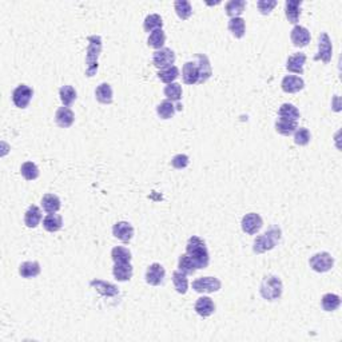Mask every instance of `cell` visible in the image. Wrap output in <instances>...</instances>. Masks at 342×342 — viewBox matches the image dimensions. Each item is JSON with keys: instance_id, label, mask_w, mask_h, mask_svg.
<instances>
[{"instance_id": "1f68e13d", "label": "cell", "mask_w": 342, "mask_h": 342, "mask_svg": "<svg viewBox=\"0 0 342 342\" xmlns=\"http://www.w3.org/2000/svg\"><path fill=\"white\" fill-rule=\"evenodd\" d=\"M59 97H60V101H62L63 106L70 107V106L76 101L78 94H76V90H75L72 86L67 84L60 87V90H59Z\"/></svg>"}, {"instance_id": "5b68a950", "label": "cell", "mask_w": 342, "mask_h": 342, "mask_svg": "<svg viewBox=\"0 0 342 342\" xmlns=\"http://www.w3.org/2000/svg\"><path fill=\"white\" fill-rule=\"evenodd\" d=\"M309 265L310 268L317 273H326L333 269L334 266V260L331 254L322 251V253H317L314 255L310 256L309 260Z\"/></svg>"}, {"instance_id": "bcb514c9", "label": "cell", "mask_w": 342, "mask_h": 342, "mask_svg": "<svg viewBox=\"0 0 342 342\" xmlns=\"http://www.w3.org/2000/svg\"><path fill=\"white\" fill-rule=\"evenodd\" d=\"M277 4L278 3H277L276 0H260L256 3V7H258V10H260L262 15H269V14H272V11L274 10Z\"/></svg>"}, {"instance_id": "f35d334b", "label": "cell", "mask_w": 342, "mask_h": 342, "mask_svg": "<svg viewBox=\"0 0 342 342\" xmlns=\"http://www.w3.org/2000/svg\"><path fill=\"white\" fill-rule=\"evenodd\" d=\"M164 97L167 98V101H171L173 103H179L181 98H182V86L179 83H170L164 87L163 90Z\"/></svg>"}, {"instance_id": "cb8c5ba5", "label": "cell", "mask_w": 342, "mask_h": 342, "mask_svg": "<svg viewBox=\"0 0 342 342\" xmlns=\"http://www.w3.org/2000/svg\"><path fill=\"white\" fill-rule=\"evenodd\" d=\"M95 98L102 105H111L113 103V89L109 83H101L95 90Z\"/></svg>"}, {"instance_id": "7a4b0ae2", "label": "cell", "mask_w": 342, "mask_h": 342, "mask_svg": "<svg viewBox=\"0 0 342 342\" xmlns=\"http://www.w3.org/2000/svg\"><path fill=\"white\" fill-rule=\"evenodd\" d=\"M281 238H282V230L278 226H273L268 231H265L262 235H258L254 239L253 251L255 254H264L266 251H270L280 243Z\"/></svg>"}, {"instance_id": "4dcf8cb0", "label": "cell", "mask_w": 342, "mask_h": 342, "mask_svg": "<svg viewBox=\"0 0 342 342\" xmlns=\"http://www.w3.org/2000/svg\"><path fill=\"white\" fill-rule=\"evenodd\" d=\"M175 111H177L175 105L171 101H167V99L160 102L159 105L156 106V114H158V117L160 119H164V121H167V119H171V118L174 117Z\"/></svg>"}, {"instance_id": "ee69618b", "label": "cell", "mask_w": 342, "mask_h": 342, "mask_svg": "<svg viewBox=\"0 0 342 342\" xmlns=\"http://www.w3.org/2000/svg\"><path fill=\"white\" fill-rule=\"evenodd\" d=\"M311 134L306 127L297 128L296 132H294V143L297 146H306V144H309Z\"/></svg>"}, {"instance_id": "60d3db41", "label": "cell", "mask_w": 342, "mask_h": 342, "mask_svg": "<svg viewBox=\"0 0 342 342\" xmlns=\"http://www.w3.org/2000/svg\"><path fill=\"white\" fill-rule=\"evenodd\" d=\"M164 43H166V34L163 30H156V31L151 32L147 39L148 47H151L155 51L163 48Z\"/></svg>"}, {"instance_id": "44dd1931", "label": "cell", "mask_w": 342, "mask_h": 342, "mask_svg": "<svg viewBox=\"0 0 342 342\" xmlns=\"http://www.w3.org/2000/svg\"><path fill=\"white\" fill-rule=\"evenodd\" d=\"M132 273H134V269L131 266V262H127V264H114L113 274L115 277V280H118L119 282H126V281L131 280Z\"/></svg>"}, {"instance_id": "e575fe53", "label": "cell", "mask_w": 342, "mask_h": 342, "mask_svg": "<svg viewBox=\"0 0 342 342\" xmlns=\"http://www.w3.org/2000/svg\"><path fill=\"white\" fill-rule=\"evenodd\" d=\"M173 284H174L175 290L179 294H186L187 290H189V280H187V276L185 273L179 272V270L173 273Z\"/></svg>"}, {"instance_id": "8fae6325", "label": "cell", "mask_w": 342, "mask_h": 342, "mask_svg": "<svg viewBox=\"0 0 342 342\" xmlns=\"http://www.w3.org/2000/svg\"><path fill=\"white\" fill-rule=\"evenodd\" d=\"M164 277H166V270L160 264L150 265L146 270V282L151 286H159L163 284Z\"/></svg>"}, {"instance_id": "52a82bcc", "label": "cell", "mask_w": 342, "mask_h": 342, "mask_svg": "<svg viewBox=\"0 0 342 342\" xmlns=\"http://www.w3.org/2000/svg\"><path fill=\"white\" fill-rule=\"evenodd\" d=\"M34 97V90L27 84H19L12 93V102L18 109H27Z\"/></svg>"}, {"instance_id": "484cf974", "label": "cell", "mask_w": 342, "mask_h": 342, "mask_svg": "<svg viewBox=\"0 0 342 342\" xmlns=\"http://www.w3.org/2000/svg\"><path fill=\"white\" fill-rule=\"evenodd\" d=\"M60 206H62V203H60V199H59L58 195L55 194L43 195L42 207L46 213L48 214L58 213V211L60 210Z\"/></svg>"}, {"instance_id": "f546056e", "label": "cell", "mask_w": 342, "mask_h": 342, "mask_svg": "<svg viewBox=\"0 0 342 342\" xmlns=\"http://www.w3.org/2000/svg\"><path fill=\"white\" fill-rule=\"evenodd\" d=\"M299 117H301V114H299L298 109L292 103H284L278 110V118H282V119L297 122Z\"/></svg>"}, {"instance_id": "9a60e30c", "label": "cell", "mask_w": 342, "mask_h": 342, "mask_svg": "<svg viewBox=\"0 0 342 342\" xmlns=\"http://www.w3.org/2000/svg\"><path fill=\"white\" fill-rule=\"evenodd\" d=\"M182 79L185 84L193 86L199 83V70L198 64L195 60L193 62H186L183 64L182 68Z\"/></svg>"}, {"instance_id": "9c48e42d", "label": "cell", "mask_w": 342, "mask_h": 342, "mask_svg": "<svg viewBox=\"0 0 342 342\" xmlns=\"http://www.w3.org/2000/svg\"><path fill=\"white\" fill-rule=\"evenodd\" d=\"M333 56V44L326 32H321L318 38V54L314 56V60H322L325 64L330 63Z\"/></svg>"}, {"instance_id": "7bdbcfd3", "label": "cell", "mask_w": 342, "mask_h": 342, "mask_svg": "<svg viewBox=\"0 0 342 342\" xmlns=\"http://www.w3.org/2000/svg\"><path fill=\"white\" fill-rule=\"evenodd\" d=\"M179 76V68L177 66H171L168 68H164V70H160L158 72V78L162 80L166 84H170V83H174L175 79Z\"/></svg>"}, {"instance_id": "6da1fadb", "label": "cell", "mask_w": 342, "mask_h": 342, "mask_svg": "<svg viewBox=\"0 0 342 342\" xmlns=\"http://www.w3.org/2000/svg\"><path fill=\"white\" fill-rule=\"evenodd\" d=\"M186 254H189L197 269H206L210 264V254L203 239L197 235L189 238L186 243Z\"/></svg>"}, {"instance_id": "5bb4252c", "label": "cell", "mask_w": 342, "mask_h": 342, "mask_svg": "<svg viewBox=\"0 0 342 342\" xmlns=\"http://www.w3.org/2000/svg\"><path fill=\"white\" fill-rule=\"evenodd\" d=\"M113 234L114 237L118 238L119 241L127 243V242L131 241L132 237H134V227H132L131 223H128V222L125 221L117 222V223L113 226Z\"/></svg>"}, {"instance_id": "b9f144b4", "label": "cell", "mask_w": 342, "mask_h": 342, "mask_svg": "<svg viewBox=\"0 0 342 342\" xmlns=\"http://www.w3.org/2000/svg\"><path fill=\"white\" fill-rule=\"evenodd\" d=\"M174 8L178 18L182 20H187L193 14V7H191L190 2H187V0H177V2H174Z\"/></svg>"}, {"instance_id": "2e32d148", "label": "cell", "mask_w": 342, "mask_h": 342, "mask_svg": "<svg viewBox=\"0 0 342 342\" xmlns=\"http://www.w3.org/2000/svg\"><path fill=\"white\" fill-rule=\"evenodd\" d=\"M290 39H292V43L296 47H306L309 43H310V31L307 30L306 27H302V26H296L293 28L292 32H290Z\"/></svg>"}, {"instance_id": "8d00e7d4", "label": "cell", "mask_w": 342, "mask_h": 342, "mask_svg": "<svg viewBox=\"0 0 342 342\" xmlns=\"http://www.w3.org/2000/svg\"><path fill=\"white\" fill-rule=\"evenodd\" d=\"M20 174L26 181H35L39 178V168L34 162H24L20 166Z\"/></svg>"}, {"instance_id": "ba28073f", "label": "cell", "mask_w": 342, "mask_h": 342, "mask_svg": "<svg viewBox=\"0 0 342 342\" xmlns=\"http://www.w3.org/2000/svg\"><path fill=\"white\" fill-rule=\"evenodd\" d=\"M222 288V282L215 277H201L193 282V289L197 293H217Z\"/></svg>"}, {"instance_id": "ac0fdd59", "label": "cell", "mask_w": 342, "mask_h": 342, "mask_svg": "<svg viewBox=\"0 0 342 342\" xmlns=\"http://www.w3.org/2000/svg\"><path fill=\"white\" fill-rule=\"evenodd\" d=\"M195 313L198 315H201L202 318H207L210 317L211 314H214L215 311V303L213 302V299L210 297H201V298L197 299L194 306Z\"/></svg>"}, {"instance_id": "4fadbf2b", "label": "cell", "mask_w": 342, "mask_h": 342, "mask_svg": "<svg viewBox=\"0 0 342 342\" xmlns=\"http://www.w3.org/2000/svg\"><path fill=\"white\" fill-rule=\"evenodd\" d=\"M75 122V114L70 107H59L55 114V123L62 128H70L74 125Z\"/></svg>"}, {"instance_id": "7c38bea8", "label": "cell", "mask_w": 342, "mask_h": 342, "mask_svg": "<svg viewBox=\"0 0 342 342\" xmlns=\"http://www.w3.org/2000/svg\"><path fill=\"white\" fill-rule=\"evenodd\" d=\"M197 64H198V70H199V83L203 84L206 83L209 79L211 78L213 75V68H211V63L209 56L205 54H198L197 56Z\"/></svg>"}, {"instance_id": "f1b7e54d", "label": "cell", "mask_w": 342, "mask_h": 342, "mask_svg": "<svg viewBox=\"0 0 342 342\" xmlns=\"http://www.w3.org/2000/svg\"><path fill=\"white\" fill-rule=\"evenodd\" d=\"M229 31L231 32V35L237 39H241L245 36L246 32V23L243 18H231L229 20Z\"/></svg>"}, {"instance_id": "836d02e7", "label": "cell", "mask_w": 342, "mask_h": 342, "mask_svg": "<svg viewBox=\"0 0 342 342\" xmlns=\"http://www.w3.org/2000/svg\"><path fill=\"white\" fill-rule=\"evenodd\" d=\"M321 305L325 311H335L341 306V297L333 293H327L321 298Z\"/></svg>"}, {"instance_id": "83f0119b", "label": "cell", "mask_w": 342, "mask_h": 342, "mask_svg": "<svg viewBox=\"0 0 342 342\" xmlns=\"http://www.w3.org/2000/svg\"><path fill=\"white\" fill-rule=\"evenodd\" d=\"M298 128L297 122L289 121V119H282V118H278L276 121V130L278 134L284 136L293 135L296 130Z\"/></svg>"}, {"instance_id": "7dc6e473", "label": "cell", "mask_w": 342, "mask_h": 342, "mask_svg": "<svg viewBox=\"0 0 342 342\" xmlns=\"http://www.w3.org/2000/svg\"><path fill=\"white\" fill-rule=\"evenodd\" d=\"M331 107H333V110L334 111H339V107H341V105H339V97L338 95H335L334 99H333V102H331Z\"/></svg>"}, {"instance_id": "8992f818", "label": "cell", "mask_w": 342, "mask_h": 342, "mask_svg": "<svg viewBox=\"0 0 342 342\" xmlns=\"http://www.w3.org/2000/svg\"><path fill=\"white\" fill-rule=\"evenodd\" d=\"M175 52L171 48H160V50L155 51L152 54V64L158 68V70H164V68H168V67L174 66L175 63Z\"/></svg>"}, {"instance_id": "ab89813d", "label": "cell", "mask_w": 342, "mask_h": 342, "mask_svg": "<svg viewBox=\"0 0 342 342\" xmlns=\"http://www.w3.org/2000/svg\"><path fill=\"white\" fill-rule=\"evenodd\" d=\"M178 270L179 272L185 273L186 276H191V274H194L198 269H197V266H195V264L193 262V260H191L190 256H189V254H182V255L179 256V261H178Z\"/></svg>"}, {"instance_id": "4316f807", "label": "cell", "mask_w": 342, "mask_h": 342, "mask_svg": "<svg viewBox=\"0 0 342 342\" xmlns=\"http://www.w3.org/2000/svg\"><path fill=\"white\" fill-rule=\"evenodd\" d=\"M246 2L245 0H230L225 6L226 15L231 18H241L242 12L245 11Z\"/></svg>"}, {"instance_id": "e0dca14e", "label": "cell", "mask_w": 342, "mask_h": 342, "mask_svg": "<svg viewBox=\"0 0 342 342\" xmlns=\"http://www.w3.org/2000/svg\"><path fill=\"white\" fill-rule=\"evenodd\" d=\"M281 87H282L285 93L296 94L305 89V82H303V79L301 76H297V75H286L282 79V82H281Z\"/></svg>"}, {"instance_id": "d4e9b609", "label": "cell", "mask_w": 342, "mask_h": 342, "mask_svg": "<svg viewBox=\"0 0 342 342\" xmlns=\"http://www.w3.org/2000/svg\"><path fill=\"white\" fill-rule=\"evenodd\" d=\"M62 226L63 219L59 214L55 213L48 214V215H46L44 219H43V227H44V230L48 231V233H56V231H59V230L62 229Z\"/></svg>"}, {"instance_id": "3957f363", "label": "cell", "mask_w": 342, "mask_h": 342, "mask_svg": "<svg viewBox=\"0 0 342 342\" xmlns=\"http://www.w3.org/2000/svg\"><path fill=\"white\" fill-rule=\"evenodd\" d=\"M89 40V47H87V54H86V75L89 78H93L94 75L98 72V59L102 52V38L99 35H91L87 38Z\"/></svg>"}, {"instance_id": "ffe728a7", "label": "cell", "mask_w": 342, "mask_h": 342, "mask_svg": "<svg viewBox=\"0 0 342 342\" xmlns=\"http://www.w3.org/2000/svg\"><path fill=\"white\" fill-rule=\"evenodd\" d=\"M301 6H302L301 0H288L285 3V15L288 18L289 23H298L299 16H301Z\"/></svg>"}, {"instance_id": "30bf717a", "label": "cell", "mask_w": 342, "mask_h": 342, "mask_svg": "<svg viewBox=\"0 0 342 342\" xmlns=\"http://www.w3.org/2000/svg\"><path fill=\"white\" fill-rule=\"evenodd\" d=\"M262 226H264V221H262L260 214L249 213L242 218L241 227L243 233L249 234V235H255L262 229Z\"/></svg>"}, {"instance_id": "d6986e66", "label": "cell", "mask_w": 342, "mask_h": 342, "mask_svg": "<svg viewBox=\"0 0 342 342\" xmlns=\"http://www.w3.org/2000/svg\"><path fill=\"white\" fill-rule=\"evenodd\" d=\"M306 63V55L303 52H297V54L289 56L288 62H286V70L293 74H303V67Z\"/></svg>"}, {"instance_id": "74e56055", "label": "cell", "mask_w": 342, "mask_h": 342, "mask_svg": "<svg viewBox=\"0 0 342 342\" xmlns=\"http://www.w3.org/2000/svg\"><path fill=\"white\" fill-rule=\"evenodd\" d=\"M111 258L114 264H127L131 262V251L123 246H117L111 250Z\"/></svg>"}, {"instance_id": "f6af8a7d", "label": "cell", "mask_w": 342, "mask_h": 342, "mask_svg": "<svg viewBox=\"0 0 342 342\" xmlns=\"http://www.w3.org/2000/svg\"><path fill=\"white\" fill-rule=\"evenodd\" d=\"M189 163H190V159H189V156L185 155V154H178V155H175L173 159H171V166L174 168H177V170H183V168H186L187 166H189Z\"/></svg>"}, {"instance_id": "603a6c76", "label": "cell", "mask_w": 342, "mask_h": 342, "mask_svg": "<svg viewBox=\"0 0 342 342\" xmlns=\"http://www.w3.org/2000/svg\"><path fill=\"white\" fill-rule=\"evenodd\" d=\"M42 221V211L38 206L32 205L27 209V211L24 213V225L30 227V229H35L36 226L39 225Z\"/></svg>"}, {"instance_id": "d590c367", "label": "cell", "mask_w": 342, "mask_h": 342, "mask_svg": "<svg viewBox=\"0 0 342 342\" xmlns=\"http://www.w3.org/2000/svg\"><path fill=\"white\" fill-rule=\"evenodd\" d=\"M163 27V20L158 14H151L146 16L143 22V28L146 32H154L156 30H162Z\"/></svg>"}, {"instance_id": "277c9868", "label": "cell", "mask_w": 342, "mask_h": 342, "mask_svg": "<svg viewBox=\"0 0 342 342\" xmlns=\"http://www.w3.org/2000/svg\"><path fill=\"white\" fill-rule=\"evenodd\" d=\"M282 292H284V285H282L280 277L273 276V274L264 277L260 286V293L262 298L273 302V301L281 298Z\"/></svg>"}, {"instance_id": "7402d4cb", "label": "cell", "mask_w": 342, "mask_h": 342, "mask_svg": "<svg viewBox=\"0 0 342 342\" xmlns=\"http://www.w3.org/2000/svg\"><path fill=\"white\" fill-rule=\"evenodd\" d=\"M40 270L42 269H40L39 262H36V261H27L19 266V274L22 278H27V280L39 276Z\"/></svg>"}, {"instance_id": "d6a6232c", "label": "cell", "mask_w": 342, "mask_h": 342, "mask_svg": "<svg viewBox=\"0 0 342 342\" xmlns=\"http://www.w3.org/2000/svg\"><path fill=\"white\" fill-rule=\"evenodd\" d=\"M91 286H94V288H97V290L99 293H102L103 296H107V297H113V296H117L118 293V289L115 285L113 284H109V282H106V281H101V280H94L91 281Z\"/></svg>"}]
</instances>
